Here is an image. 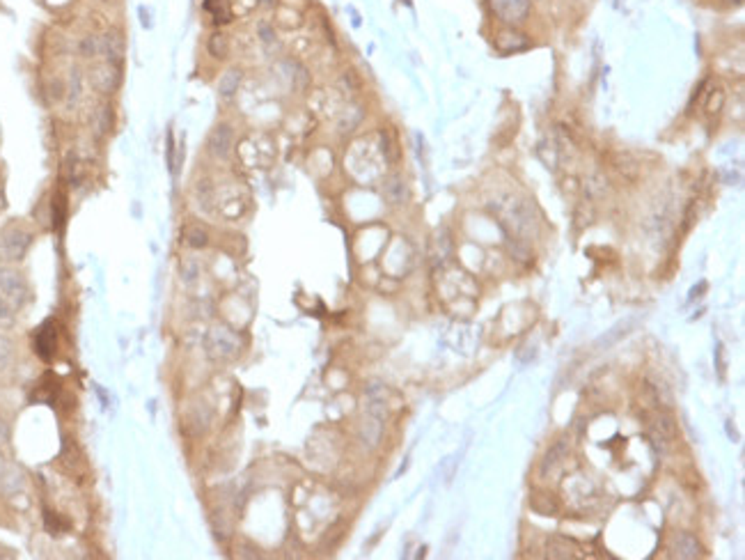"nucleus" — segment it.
<instances>
[{
	"label": "nucleus",
	"mask_w": 745,
	"mask_h": 560,
	"mask_svg": "<svg viewBox=\"0 0 745 560\" xmlns=\"http://www.w3.org/2000/svg\"><path fill=\"white\" fill-rule=\"evenodd\" d=\"M232 149H234V127H232L230 122H218V125L209 131L207 152L211 159L225 161L232 156Z\"/></svg>",
	"instance_id": "7"
},
{
	"label": "nucleus",
	"mask_w": 745,
	"mask_h": 560,
	"mask_svg": "<svg viewBox=\"0 0 745 560\" xmlns=\"http://www.w3.org/2000/svg\"><path fill=\"white\" fill-rule=\"evenodd\" d=\"M204 349H207V356L211 360H218V363H225V360H232L241 349V340L232 329L227 326H214L207 333V340H204Z\"/></svg>",
	"instance_id": "3"
},
{
	"label": "nucleus",
	"mask_w": 745,
	"mask_h": 560,
	"mask_svg": "<svg viewBox=\"0 0 745 560\" xmlns=\"http://www.w3.org/2000/svg\"><path fill=\"white\" fill-rule=\"evenodd\" d=\"M85 175H87V163L80 159V156L71 154L69 161H67V180H69V186L71 189L83 186Z\"/></svg>",
	"instance_id": "22"
},
{
	"label": "nucleus",
	"mask_w": 745,
	"mask_h": 560,
	"mask_svg": "<svg viewBox=\"0 0 745 560\" xmlns=\"http://www.w3.org/2000/svg\"><path fill=\"white\" fill-rule=\"evenodd\" d=\"M83 90H85L83 72H80V67H71L69 76H67V94H65L67 106L69 108L78 106V101L83 99Z\"/></svg>",
	"instance_id": "14"
},
{
	"label": "nucleus",
	"mask_w": 745,
	"mask_h": 560,
	"mask_svg": "<svg viewBox=\"0 0 745 560\" xmlns=\"http://www.w3.org/2000/svg\"><path fill=\"white\" fill-rule=\"evenodd\" d=\"M8 441H10V429H8V422H5L3 416H0V450L8 446Z\"/></svg>",
	"instance_id": "29"
},
{
	"label": "nucleus",
	"mask_w": 745,
	"mask_h": 560,
	"mask_svg": "<svg viewBox=\"0 0 745 560\" xmlns=\"http://www.w3.org/2000/svg\"><path fill=\"white\" fill-rule=\"evenodd\" d=\"M204 49L214 60H225L230 56V37L223 30H214L204 42Z\"/></svg>",
	"instance_id": "19"
},
{
	"label": "nucleus",
	"mask_w": 745,
	"mask_h": 560,
	"mask_svg": "<svg viewBox=\"0 0 745 560\" xmlns=\"http://www.w3.org/2000/svg\"><path fill=\"white\" fill-rule=\"evenodd\" d=\"M35 349L44 360H51L53 356H56L58 331H56V324H53V322H46L44 326H39V331L35 336Z\"/></svg>",
	"instance_id": "10"
},
{
	"label": "nucleus",
	"mask_w": 745,
	"mask_h": 560,
	"mask_svg": "<svg viewBox=\"0 0 745 560\" xmlns=\"http://www.w3.org/2000/svg\"><path fill=\"white\" fill-rule=\"evenodd\" d=\"M76 56L85 63H94L99 60V37L87 32V35H80L76 42Z\"/></svg>",
	"instance_id": "21"
},
{
	"label": "nucleus",
	"mask_w": 745,
	"mask_h": 560,
	"mask_svg": "<svg viewBox=\"0 0 745 560\" xmlns=\"http://www.w3.org/2000/svg\"><path fill=\"white\" fill-rule=\"evenodd\" d=\"M241 80H243V72L241 69H236V67H234V69H227L221 76V80H218V97L230 101L238 92Z\"/></svg>",
	"instance_id": "17"
},
{
	"label": "nucleus",
	"mask_w": 745,
	"mask_h": 560,
	"mask_svg": "<svg viewBox=\"0 0 745 560\" xmlns=\"http://www.w3.org/2000/svg\"><path fill=\"white\" fill-rule=\"evenodd\" d=\"M35 235L23 225H8L0 230V264H19L28 255Z\"/></svg>",
	"instance_id": "1"
},
{
	"label": "nucleus",
	"mask_w": 745,
	"mask_h": 560,
	"mask_svg": "<svg viewBox=\"0 0 745 560\" xmlns=\"http://www.w3.org/2000/svg\"><path fill=\"white\" fill-rule=\"evenodd\" d=\"M654 427H656V432H658L660 436H663V439H674V434H676V425H674V418H672V416H669V413H660L658 416V418H656V422H654Z\"/></svg>",
	"instance_id": "26"
},
{
	"label": "nucleus",
	"mask_w": 745,
	"mask_h": 560,
	"mask_svg": "<svg viewBox=\"0 0 745 560\" xmlns=\"http://www.w3.org/2000/svg\"><path fill=\"white\" fill-rule=\"evenodd\" d=\"M633 326H635V319H626V322L614 324L610 331H605V336H601L597 343H594V349H608V347H612L614 343H619L624 336H628Z\"/></svg>",
	"instance_id": "18"
},
{
	"label": "nucleus",
	"mask_w": 745,
	"mask_h": 560,
	"mask_svg": "<svg viewBox=\"0 0 745 560\" xmlns=\"http://www.w3.org/2000/svg\"><path fill=\"white\" fill-rule=\"evenodd\" d=\"M0 140H3V131H0Z\"/></svg>",
	"instance_id": "31"
},
{
	"label": "nucleus",
	"mask_w": 745,
	"mask_h": 560,
	"mask_svg": "<svg viewBox=\"0 0 745 560\" xmlns=\"http://www.w3.org/2000/svg\"><path fill=\"white\" fill-rule=\"evenodd\" d=\"M14 324H16L14 305L0 294V329H12Z\"/></svg>",
	"instance_id": "27"
},
{
	"label": "nucleus",
	"mask_w": 745,
	"mask_h": 560,
	"mask_svg": "<svg viewBox=\"0 0 745 560\" xmlns=\"http://www.w3.org/2000/svg\"><path fill=\"white\" fill-rule=\"evenodd\" d=\"M209 232L207 228H202L200 223H186L181 228V241L188 246L190 250H202L209 246Z\"/></svg>",
	"instance_id": "12"
},
{
	"label": "nucleus",
	"mask_w": 745,
	"mask_h": 560,
	"mask_svg": "<svg viewBox=\"0 0 745 560\" xmlns=\"http://www.w3.org/2000/svg\"><path fill=\"white\" fill-rule=\"evenodd\" d=\"M491 8L500 17V21L518 25L528 19L530 0H491Z\"/></svg>",
	"instance_id": "9"
},
{
	"label": "nucleus",
	"mask_w": 745,
	"mask_h": 560,
	"mask_svg": "<svg viewBox=\"0 0 745 560\" xmlns=\"http://www.w3.org/2000/svg\"><path fill=\"white\" fill-rule=\"evenodd\" d=\"M530 508L542 517L559 515V501L553 494H544V491H537V494L530 498Z\"/></svg>",
	"instance_id": "20"
},
{
	"label": "nucleus",
	"mask_w": 745,
	"mask_h": 560,
	"mask_svg": "<svg viewBox=\"0 0 745 560\" xmlns=\"http://www.w3.org/2000/svg\"><path fill=\"white\" fill-rule=\"evenodd\" d=\"M360 120H362V108L360 106L346 108V111L342 113V118H340V131L342 133H351L353 129L360 125Z\"/></svg>",
	"instance_id": "24"
},
{
	"label": "nucleus",
	"mask_w": 745,
	"mask_h": 560,
	"mask_svg": "<svg viewBox=\"0 0 745 560\" xmlns=\"http://www.w3.org/2000/svg\"><path fill=\"white\" fill-rule=\"evenodd\" d=\"M122 80H124V67L104 63L97 60L90 69H87V83H90L92 92L99 94L101 99H111L120 92Z\"/></svg>",
	"instance_id": "2"
},
{
	"label": "nucleus",
	"mask_w": 745,
	"mask_h": 560,
	"mask_svg": "<svg viewBox=\"0 0 745 560\" xmlns=\"http://www.w3.org/2000/svg\"><path fill=\"white\" fill-rule=\"evenodd\" d=\"M0 294L8 299L14 308H23L30 301L28 283L16 269H12V264H0Z\"/></svg>",
	"instance_id": "4"
},
{
	"label": "nucleus",
	"mask_w": 745,
	"mask_h": 560,
	"mask_svg": "<svg viewBox=\"0 0 745 560\" xmlns=\"http://www.w3.org/2000/svg\"><path fill=\"white\" fill-rule=\"evenodd\" d=\"M546 549H548V556L551 558H576L580 546L573 542V539L569 537H562V535H553L548 539V544H546Z\"/></svg>",
	"instance_id": "16"
},
{
	"label": "nucleus",
	"mask_w": 745,
	"mask_h": 560,
	"mask_svg": "<svg viewBox=\"0 0 745 560\" xmlns=\"http://www.w3.org/2000/svg\"><path fill=\"white\" fill-rule=\"evenodd\" d=\"M211 422H214V413H211L207 402H200V400L193 402V405H190L181 416L184 432H186L188 436H193V439H200V436L207 434Z\"/></svg>",
	"instance_id": "6"
},
{
	"label": "nucleus",
	"mask_w": 745,
	"mask_h": 560,
	"mask_svg": "<svg viewBox=\"0 0 745 560\" xmlns=\"http://www.w3.org/2000/svg\"><path fill=\"white\" fill-rule=\"evenodd\" d=\"M97 37H99V60L124 67V58H126L124 30L118 28V25H111V28L101 30Z\"/></svg>",
	"instance_id": "5"
},
{
	"label": "nucleus",
	"mask_w": 745,
	"mask_h": 560,
	"mask_svg": "<svg viewBox=\"0 0 745 560\" xmlns=\"http://www.w3.org/2000/svg\"><path fill=\"white\" fill-rule=\"evenodd\" d=\"M12 358H14V345L8 336H0V370L10 367Z\"/></svg>",
	"instance_id": "28"
},
{
	"label": "nucleus",
	"mask_w": 745,
	"mask_h": 560,
	"mask_svg": "<svg viewBox=\"0 0 745 560\" xmlns=\"http://www.w3.org/2000/svg\"><path fill=\"white\" fill-rule=\"evenodd\" d=\"M383 195L386 200L394 204V207H399V204H404L408 200V186L404 182V177L401 175H390L383 184Z\"/></svg>",
	"instance_id": "13"
},
{
	"label": "nucleus",
	"mask_w": 745,
	"mask_h": 560,
	"mask_svg": "<svg viewBox=\"0 0 745 560\" xmlns=\"http://www.w3.org/2000/svg\"><path fill=\"white\" fill-rule=\"evenodd\" d=\"M179 276H181L184 283H195L197 276H200V264H197L195 257H181Z\"/></svg>",
	"instance_id": "25"
},
{
	"label": "nucleus",
	"mask_w": 745,
	"mask_h": 560,
	"mask_svg": "<svg viewBox=\"0 0 745 560\" xmlns=\"http://www.w3.org/2000/svg\"><path fill=\"white\" fill-rule=\"evenodd\" d=\"M90 129L97 140H104L115 131V111L111 99H104L101 104L94 106V111L90 115Z\"/></svg>",
	"instance_id": "8"
},
{
	"label": "nucleus",
	"mask_w": 745,
	"mask_h": 560,
	"mask_svg": "<svg viewBox=\"0 0 745 560\" xmlns=\"http://www.w3.org/2000/svg\"><path fill=\"white\" fill-rule=\"evenodd\" d=\"M674 553L686 560L702 558V544L697 542V537L690 535V532H679V535L674 537Z\"/></svg>",
	"instance_id": "15"
},
{
	"label": "nucleus",
	"mask_w": 745,
	"mask_h": 560,
	"mask_svg": "<svg viewBox=\"0 0 745 560\" xmlns=\"http://www.w3.org/2000/svg\"><path fill=\"white\" fill-rule=\"evenodd\" d=\"M566 455H569V443H566V439H559L555 446H553L548 453H546L544 460H542V469H539L542 477H548L557 466H562V462L566 460Z\"/></svg>",
	"instance_id": "11"
},
{
	"label": "nucleus",
	"mask_w": 745,
	"mask_h": 560,
	"mask_svg": "<svg viewBox=\"0 0 745 560\" xmlns=\"http://www.w3.org/2000/svg\"><path fill=\"white\" fill-rule=\"evenodd\" d=\"M94 3H97V5H111L113 0H94Z\"/></svg>",
	"instance_id": "30"
},
{
	"label": "nucleus",
	"mask_w": 745,
	"mask_h": 560,
	"mask_svg": "<svg viewBox=\"0 0 745 560\" xmlns=\"http://www.w3.org/2000/svg\"><path fill=\"white\" fill-rule=\"evenodd\" d=\"M498 49L504 53L528 49V39H523V35H516V32H502V35H498Z\"/></svg>",
	"instance_id": "23"
}]
</instances>
